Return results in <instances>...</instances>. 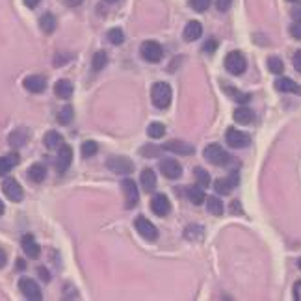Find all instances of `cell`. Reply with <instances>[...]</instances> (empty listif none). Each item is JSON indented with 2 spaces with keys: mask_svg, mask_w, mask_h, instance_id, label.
Segmentation results:
<instances>
[{
  "mask_svg": "<svg viewBox=\"0 0 301 301\" xmlns=\"http://www.w3.org/2000/svg\"><path fill=\"white\" fill-rule=\"evenodd\" d=\"M71 162H73V149L69 145H62L58 149V156H56V169L58 173H65L69 169Z\"/></svg>",
  "mask_w": 301,
  "mask_h": 301,
  "instance_id": "cell-11",
  "label": "cell"
},
{
  "mask_svg": "<svg viewBox=\"0 0 301 301\" xmlns=\"http://www.w3.org/2000/svg\"><path fill=\"white\" fill-rule=\"evenodd\" d=\"M232 0H216V8L220 11H227L229 8H231Z\"/></svg>",
  "mask_w": 301,
  "mask_h": 301,
  "instance_id": "cell-38",
  "label": "cell"
},
{
  "mask_svg": "<svg viewBox=\"0 0 301 301\" xmlns=\"http://www.w3.org/2000/svg\"><path fill=\"white\" fill-rule=\"evenodd\" d=\"M190 6L194 8L195 11H206L210 8V0H190Z\"/></svg>",
  "mask_w": 301,
  "mask_h": 301,
  "instance_id": "cell-37",
  "label": "cell"
},
{
  "mask_svg": "<svg viewBox=\"0 0 301 301\" xmlns=\"http://www.w3.org/2000/svg\"><path fill=\"white\" fill-rule=\"evenodd\" d=\"M160 171L164 177L171 178V180L183 177V167H180V164L177 160H173V158H166V160L160 162Z\"/></svg>",
  "mask_w": 301,
  "mask_h": 301,
  "instance_id": "cell-10",
  "label": "cell"
},
{
  "mask_svg": "<svg viewBox=\"0 0 301 301\" xmlns=\"http://www.w3.org/2000/svg\"><path fill=\"white\" fill-rule=\"evenodd\" d=\"M288 2H297V4H301V0H288Z\"/></svg>",
  "mask_w": 301,
  "mask_h": 301,
  "instance_id": "cell-50",
  "label": "cell"
},
{
  "mask_svg": "<svg viewBox=\"0 0 301 301\" xmlns=\"http://www.w3.org/2000/svg\"><path fill=\"white\" fill-rule=\"evenodd\" d=\"M253 117H255V113H253V110L248 106H240L234 110V121H236L238 125H249L253 121Z\"/></svg>",
  "mask_w": 301,
  "mask_h": 301,
  "instance_id": "cell-24",
  "label": "cell"
},
{
  "mask_svg": "<svg viewBox=\"0 0 301 301\" xmlns=\"http://www.w3.org/2000/svg\"><path fill=\"white\" fill-rule=\"evenodd\" d=\"M106 64H108V56L104 50H99V52L93 54V62H92L93 71H102L106 67Z\"/></svg>",
  "mask_w": 301,
  "mask_h": 301,
  "instance_id": "cell-29",
  "label": "cell"
},
{
  "mask_svg": "<svg viewBox=\"0 0 301 301\" xmlns=\"http://www.w3.org/2000/svg\"><path fill=\"white\" fill-rule=\"evenodd\" d=\"M275 87H277L279 92H283V93H296V95H301V86H299V84H296V82L290 80V78H286V76H281V78H277V80H275Z\"/></svg>",
  "mask_w": 301,
  "mask_h": 301,
  "instance_id": "cell-16",
  "label": "cell"
},
{
  "mask_svg": "<svg viewBox=\"0 0 301 301\" xmlns=\"http://www.w3.org/2000/svg\"><path fill=\"white\" fill-rule=\"evenodd\" d=\"M268 69H269V73H274V75H281V73L285 71V64H283L281 58H277V56H269Z\"/></svg>",
  "mask_w": 301,
  "mask_h": 301,
  "instance_id": "cell-32",
  "label": "cell"
},
{
  "mask_svg": "<svg viewBox=\"0 0 301 301\" xmlns=\"http://www.w3.org/2000/svg\"><path fill=\"white\" fill-rule=\"evenodd\" d=\"M73 117H75V112H73V108H71L69 104L64 106L58 112V123L59 125H69L71 121H73Z\"/></svg>",
  "mask_w": 301,
  "mask_h": 301,
  "instance_id": "cell-31",
  "label": "cell"
},
{
  "mask_svg": "<svg viewBox=\"0 0 301 301\" xmlns=\"http://www.w3.org/2000/svg\"><path fill=\"white\" fill-rule=\"evenodd\" d=\"M2 192H4L6 197H8L10 201H13V203H19V201H22V197H24L21 184L11 177L4 178V183H2Z\"/></svg>",
  "mask_w": 301,
  "mask_h": 301,
  "instance_id": "cell-8",
  "label": "cell"
},
{
  "mask_svg": "<svg viewBox=\"0 0 301 301\" xmlns=\"http://www.w3.org/2000/svg\"><path fill=\"white\" fill-rule=\"evenodd\" d=\"M225 69L231 73V75H242L244 71L248 69V62L244 58L242 52H238V50H232L225 56Z\"/></svg>",
  "mask_w": 301,
  "mask_h": 301,
  "instance_id": "cell-3",
  "label": "cell"
},
{
  "mask_svg": "<svg viewBox=\"0 0 301 301\" xmlns=\"http://www.w3.org/2000/svg\"><path fill=\"white\" fill-rule=\"evenodd\" d=\"M6 260H8V257H6V253L2 251V249H0V268H4Z\"/></svg>",
  "mask_w": 301,
  "mask_h": 301,
  "instance_id": "cell-45",
  "label": "cell"
},
{
  "mask_svg": "<svg viewBox=\"0 0 301 301\" xmlns=\"http://www.w3.org/2000/svg\"><path fill=\"white\" fill-rule=\"evenodd\" d=\"M150 99L156 108H167L171 102V86L167 82H156L150 89Z\"/></svg>",
  "mask_w": 301,
  "mask_h": 301,
  "instance_id": "cell-1",
  "label": "cell"
},
{
  "mask_svg": "<svg viewBox=\"0 0 301 301\" xmlns=\"http://www.w3.org/2000/svg\"><path fill=\"white\" fill-rule=\"evenodd\" d=\"M19 288H21V292L24 294V297H26V299H30V301L43 299L39 285L34 279H30V277H22V279L19 281Z\"/></svg>",
  "mask_w": 301,
  "mask_h": 301,
  "instance_id": "cell-7",
  "label": "cell"
},
{
  "mask_svg": "<svg viewBox=\"0 0 301 301\" xmlns=\"http://www.w3.org/2000/svg\"><path fill=\"white\" fill-rule=\"evenodd\" d=\"M108 167H110L113 173H117V175H129V173H132V169H134L132 162H130L129 158H123V156L110 158V160H108Z\"/></svg>",
  "mask_w": 301,
  "mask_h": 301,
  "instance_id": "cell-12",
  "label": "cell"
},
{
  "mask_svg": "<svg viewBox=\"0 0 301 301\" xmlns=\"http://www.w3.org/2000/svg\"><path fill=\"white\" fill-rule=\"evenodd\" d=\"M140 52H141V56H143V59L149 62V64H158L162 59V56H164L162 45L156 43V41H145V43L141 45Z\"/></svg>",
  "mask_w": 301,
  "mask_h": 301,
  "instance_id": "cell-4",
  "label": "cell"
},
{
  "mask_svg": "<svg viewBox=\"0 0 301 301\" xmlns=\"http://www.w3.org/2000/svg\"><path fill=\"white\" fill-rule=\"evenodd\" d=\"M43 143L47 149H59V147L64 145V138L59 136V132H56V130H50V132H47L43 138Z\"/></svg>",
  "mask_w": 301,
  "mask_h": 301,
  "instance_id": "cell-25",
  "label": "cell"
},
{
  "mask_svg": "<svg viewBox=\"0 0 301 301\" xmlns=\"http://www.w3.org/2000/svg\"><path fill=\"white\" fill-rule=\"evenodd\" d=\"M186 194H188V199L194 204H201L204 201V192L201 186H190V188L186 190Z\"/></svg>",
  "mask_w": 301,
  "mask_h": 301,
  "instance_id": "cell-28",
  "label": "cell"
},
{
  "mask_svg": "<svg viewBox=\"0 0 301 301\" xmlns=\"http://www.w3.org/2000/svg\"><path fill=\"white\" fill-rule=\"evenodd\" d=\"M24 268H26L24 260H17V269H24Z\"/></svg>",
  "mask_w": 301,
  "mask_h": 301,
  "instance_id": "cell-47",
  "label": "cell"
},
{
  "mask_svg": "<svg viewBox=\"0 0 301 301\" xmlns=\"http://www.w3.org/2000/svg\"><path fill=\"white\" fill-rule=\"evenodd\" d=\"M121 188L125 192V206L127 208H134L138 201H140V192H138V186L132 178H123L121 183Z\"/></svg>",
  "mask_w": 301,
  "mask_h": 301,
  "instance_id": "cell-5",
  "label": "cell"
},
{
  "mask_svg": "<svg viewBox=\"0 0 301 301\" xmlns=\"http://www.w3.org/2000/svg\"><path fill=\"white\" fill-rule=\"evenodd\" d=\"M97 150H99V147L95 141H84V143H82V156H84V158H89V156L97 155Z\"/></svg>",
  "mask_w": 301,
  "mask_h": 301,
  "instance_id": "cell-35",
  "label": "cell"
},
{
  "mask_svg": "<svg viewBox=\"0 0 301 301\" xmlns=\"http://www.w3.org/2000/svg\"><path fill=\"white\" fill-rule=\"evenodd\" d=\"M294 297L297 301H301V281H297L296 285H294Z\"/></svg>",
  "mask_w": 301,
  "mask_h": 301,
  "instance_id": "cell-42",
  "label": "cell"
},
{
  "mask_svg": "<svg viewBox=\"0 0 301 301\" xmlns=\"http://www.w3.org/2000/svg\"><path fill=\"white\" fill-rule=\"evenodd\" d=\"M28 178L32 180V183H43L45 177H47V167L43 164H34V166L28 167Z\"/></svg>",
  "mask_w": 301,
  "mask_h": 301,
  "instance_id": "cell-21",
  "label": "cell"
},
{
  "mask_svg": "<svg viewBox=\"0 0 301 301\" xmlns=\"http://www.w3.org/2000/svg\"><path fill=\"white\" fill-rule=\"evenodd\" d=\"M4 214V203H2V201H0V216Z\"/></svg>",
  "mask_w": 301,
  "mask_h": 301,
  "instance_id": "cell-48",
  "label": "cell"
},
{
  "mask_svg": "<svg viewBox=\"0 0 301 301\" xmlns=\"http://www.w3.org/2000/svg\"><path fill=\"white\" fill-rule=\"evenodd\" d=\"M22 244V251L26 253V257L30 258H38L39 257V253H41V248H39V244L34 240L32 234H24L21 240Z\"/></svg>",
  "mask_w": 301,
  "mask_h": 301,
  "instance_id": "cell-15",
  "label": "cell"
},
{
  "mask_svg": "<svg viewBox=\"0 0 301 301\" xmlns=\"http://www.w3.org/2000/svg\"><path fill=\"white\" fill-rule=\"evenodd\" d=\"M54 93H56V97L67 101V99L73 95V84H71L69 80L62 78V80H58L56 84H54Z\"/></svg>",
  "mask_w": 301,
  "mask_h": 301,
  "instance_id": "cell-20",
  "label": "cell"
},
{
  "mask_svg": "<svg viewBox=\"0 0 301 301\" xmlns=\"http://www.w3.org/2000/svg\"><path fill=\"white\" fill-rule=\"evenodd\" d=\"M290 34L296 39H301V21H297L296 24H292V26H290Z\"/></svg>",
  "mask_w": 301,
  "mask_h": 301,
  "instance_id": "cell-39",
  "label": "cell"
},
{
  "mask_svg": "<svg viewBox=\"0 0 301 301\" xmlns=\"http://www.w3.org/2000/svg\"><path fill=\"white\" fill-rule=\"evenodd\" d=\"M294 67H296V71L301 73V50H297V52L294 54Z\"/></svg>",
  "mask_w": 301,
  "mask_h": 301,
  "instance_id": "cell-41",
  "label": "cell"
},
{
  "mask_svg": "<svg viewBox=\"0 0 301 301\" xmlns=\"http://www.w3.org/2000/svg\"><path fill=\"white\" fill-rule=\"evenodd\" d=\"M164 149L171 150V153H178V155H192V153H194V147L178 140H173V141H169V143H166Z\"/></svg>",
  "mask_w": 301,
  "mask_h": 301,
  "instance_id": "cell-23",
  "label": "cell"
},
{
  "mask_svg": "<svg viewBox=\"0 0 301 301\" xmlns=\"http://www.w3.org/2000/svg\"><path fill=\"white\" fill-rule=\"evenodd\" d=\"M201 34H203V26H201V22L199 21H190L188 24H186V28H184L183 38L186 39V41H195V39L201 38Z\"/></svg>",
  "mask_w": 301,
  "mask_h": 301,
  "instance_id": "cell-18",
  "label": "cell"
},
{
  "mask_svg": "<svg viewBox=\"0 0 301 301\" xmlns=\"http://www.w3.org/2000/svg\"><path fill=\"white\" fill-rule=\"evenodd\" d=\"M19 164V155L17 153H11V155L0 156V177H4L13 169V167Z\"/></svg>",
  "mask_w": 301,
  "mask_h": 301,
  "instance_id": "cell-17",
  "label": "cell"
},
{
  "mask_svg": "<svg viewBox=\"0 0 301 301\" xmlns=\"http://www.w3.org/2000/svg\"><path fill=\"white\" fill-rule=\"evenodd\" d=\"M84 0H64L65 6H69V8H76V6H80Z\"/></svg>",
  "mask_w": 301,
  "mask_h": 301,
  "instance_id": "cell-43",
  "label": "cell"
},
{
  "mask_svg": "<svg viewBox=\"0 0 301 301\" xmlns=\"http://www.w3.org/2000/svg\"><path fill=\"white\" fill-rule=\"evenodd\" d=\"M194 175H195V180H197V186H201L203 190L210 184V175H208V171H204V169H201V167H195Z\"/></svg>",
  "mask_w": 301,
  "mask_h": 301,
  "instance_id": "cell-33",
  "label": "cell"
},
{
  "mask_svg": "<svg viewBox=\"0 0 301 301\" xmlns=\"http://www.w3.org/2000/svg\"><path fill=\"white\" fill-rule=\"evenodd\" d=\"M22 86L26 87L30 93H43L47 87V80L41 75H30L22 80Z\"/></svg>",
  "mask_w": 301,
  "mask_h": 301,
  "instance_id": "cell-13",
  "label": "cell"
},
{
  "mask_svg": "<svg viewBox=\"0 0 301 301\" xmlns=\"http://www.w3.org/2000/svg\"><path fill=\"white\" fill-rule=\"evenodd\" d=\"M150 208L156 216H167L171 204H169V199H167L164 194H156L153 199H150Z\"/></svg>",
  "mask_w": 301,
  "mask_h": 301,
  "instance_id": "cell-14",
  "label": "cell"
},
{
  "mask_svg": "<svg viewBox=\"0 0 301 301\" xmlns=\"http://www.w3.org/2000/svg\"><path fill=\"white\" fill-rule=\"evenodd\" d=\"M22 2H24V4H26L28 8H36V6H38L39 2H41V0H22Z\"/></svg>",
  "mask_w": 301,
  "mask_h": 301,
  "instance_id": "cell-44",
  "label": "cell"
},
{
  "mask_svg": "<svg viewBox=\"0 0 301 301\" xmlns=\"http://www.w3.org/2000/svg\"><path fill=\"white\" fill-rule=\"evenodd\" d=\"M39 26H41V30H43L45 34H52L54 30H56V19H54L52 13H45V15H41V19H39Z\"/></svg>",
  "mask_w": 301,
  "mask_h": 301,
  "instance_id": "cell-26",
  "label": "cell"
},
{
  "mask_svg": "<svg viewBox=\"0 0 301 301\" xmlns=\"http://www.w3.org/2000/svg\"><path fill=\"white\" fill-rule=\"evenodd\" d=\"M147 134H149V138H153V140H160V138H164V134H166V127L162 123H150L149 129H147Z\"/></svg>",
  "mask_w": 301,
  "mask_h": 301,
  "instance_id": "cell-30",
  "label": "cell"
},
{
  "mask_svg": "<svg viewBox=\"0 0 301 301\" xmlns=\"http://www.w3.org/2000/svg\"><path fill=\"white\" fill-rule=\"evenodd\" d=\"M225 89H227V93L232 95V97L236 99L238 102H248L249 99H251V95H248V93H238L236 89H232V86H227Z\"/></svg>",
  "mask_w": 301,
  "mask_h": 301,
  "instance_id": "cell-36",
  "label": "cell"
},
{
  "mask_svg": "<svg viewBox=\"0 0 301 301\" xmlns=\"http://www.w3.org/2000/svg\"><path fill=\"white\" fill-rule=\"evenodd\" d=\"M297 266H299V268H301V258H299V260H297Z\"/></svg>",
  "mask_w": 301,
  "mask_h": 301,
  "instance_id": "cell-51",
  "label": "cell"
},
{
  "mask_svg": "<svg viewBox=\"0 0 301 301\" xmlns=\"http://www.w3.org/2000/svg\"><path fill=\"white\" fill-rule=\"evenodd\" d=\"M134 227H136V231L140 232L145 240H149V242H155L156 238H158V229H156L147 218H143V216H138V218H136Z\"/></svg>",
  "mask_w": 301,
  "mask_h": 301,
  "instance_id": "cell-6",
  "label": "cell"
},
{
  "mask_svg": "<svg viewBox=\"0 0 301 301\" xmlns=\"http://www.w3.org/2000/svg\"><path fill=\"white\" fill-rule=\"evenodd\" d=\"M292 15H294V19H296V21H301V10H294V13H292Z\"/></svg>",
  "mask_w": 301,
  "mask_h": 301,
  "instance_id": "cell-46",
  "label": "cell"
},
{
  "mask_svg": "<svg viewBox=\"0 0 301 301\" xmlns=\"http://www.w3.org/2000/svg\"><path fill=\"white\" fill-rule=\"evenodd\" d=\"M234 184H238V177H236V175H232V178H229V180H225V178H220V180H216V183H214V190L218 192V194L227 195V194H231V190L234 188Z\"/></svg>",
  "mask_w": 301,
  "mask_h": 301,
  "instance_id": "cell-22",
  "label": "cell"
},
{
  "mask_svg": "<svg viewBox=\"0 0 301 301\" xmlns=\"http://www.w3.org/2000/svg\"><path fill=\"white\" fill-rule=\"evenodd\" d=\"M225 141L229 147H234V149H244V147L249 145V136L242 130H236V129H229L225 134Z\"/></svg>",
  "mask_w": 301,
  "mask_h": 301,
  "instance_id": "cell-9",
  "label": "cell"
},
{
  "mask_svg": "<svg viewBox=\"0 0 301 301\" xmlns=\"http://www.w3.org/2000/svg\"><path fill=\"white\" fill-rule=\"evenodd\" d=\"M203 49H204V52H214V50L218 49V41H216V39H208Z\"/></svg>",
  "mask_w": 301,
  "mask_h": 301,
  "instance_id": "cell-40",
  "label": "cell"
},
{
  "mask_svg": "<svg viewBox=\"0 0 301 301\" xmlns=\"http://www.w3.org/2000/svg\"><path fill=\"white\" fill-rule=\"evenodd\" d=\"M206 208H208V212L212 216H221V214H223V203H221V199H218L216 195H212V197H208V199H206Z\"/></svg>",
  "mask_w": 301,
  "mask_h": 301,
  "instance_id": "cell-27",
  "label": "cell"
},
{
  "mask_svg": "<svg viewBox=\"0 0 301 301\" xmlns=\"http://www.w3.org/2000/svg\"><path fill=\"white\" fill-rule=\"evenodd\" d=\"M108 4H115V2H119V0H106Z\"/></svg>",
  "mask_w": 301,
  "mask_h": 301,
  "instance_id": "cell-49",
  "label": "cell"
},
{
  "mask_svg": "<svg viewBox=\"0 0 301 301\" xmlns=\"http://www.w3.org/2000/svg\"><path fill=\"white\" fill-rule=\"evenodd\" d=\"M204 160L214 164V166H227V162L231 160V156L225 149L218 143H210L206 149H204Z\"/></svg>",
  "mask_w": 301,
  "mask_h": 301,
  "instance_id": "cell-2",
  "label": "cell"
},
{
  "mask_svg": "<svg viewBox=\"0 0 301 301\" xmlns=\"http://www.w3.org/2000/svg\"><path fill=\"white\" fill-rule=\"evenodd\" d=\"M140 183H141V190L143 192H155L156 188V173L153 169H143L141 171V177H140Z\"/></svg>",
  "mask_w": 301,
  "mask_h": 301,
  "instance_id": "cell-19",
  "label": "cell"
},
{
  "mask_svg": "<svg viewBox=\"0 0 301 301\" xmlns=\"http://www.w3.org/2000/svg\"><path fill=\"white\" fill-rule=\"evenodd\" d=\"M108 39H110V43L112 45H121L125 41V34L121 28H112L110 32H108Z\"/></svg>",
  "mask_w": 301,
  "mask_h": 301,
  "instance_id": "cell-34",
  "label": "cell"
}]
</instances>
